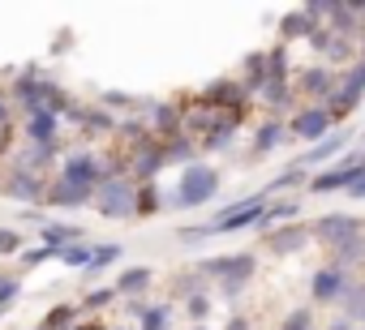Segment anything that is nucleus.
I'll use <instances>...</instances> for the list:
<instances>
[{
    "instance_id": "36",
    "label": "nucleus",
    "mask_w": 365,
    "mask_h": 330,
    "mask_svg": "<svg viewBox=\"0 0 365 330\" xmlns=\"http://www.w3.org/2000/svg\"><path fill=\"white\" fill-rule=\"evenodd\" d=\"M48 257H52V249H31V253H26V262H31V266H39V262H48Z\"/></svg>"
},
{
    "instance_id": "8",
    "label": "nucleus",
    "mask_w": 365,
    "mask_h": 330,
    "mask_svg": "<svg viewBox=\"0 0 365 330\" xmlns=\"http://www.w3.org/2000/svg\"><path fill=\"white\" fill-rule=\"evenodd\" d=\"M352 150V133L348 129H335V133H327L318 146H309L301 159H297V168H314V163H327V159H344Z\"/></svg>"
},
{
    "instance_id": "43",
    "label": "nucleus",
    "mask_w": 365,
    "mask_h": 330,
    "mask_svg": "<svg viewBox=\"0 0 365 330\" xmlns=\"http://www.w3.org/2000/svg\"><path fill=\"white\" fill-rule=\"evenodd\" d=\"M198 330H202V326H198Z\"/></svg>"
},
{
    "instance_id": "34",
    "label": "nucleus",
    "mask_w": 365,
    "mask_h": 330,
    "mask_svg": "<svg viewBox=\"0 0 365 330\" xmlns=\"http://www.w3.org/2000/svg\"><path fill=\"white\" fill-rule=\"evenodd\" d=\"M284 330H314V317H309V309H297V313L284 321Z\"/></svg>"
},
{
    "instance_id": "23",
    "label": "nucleus",
    "mask_w": 365,
    "mask_h": 330,
    "mask_svg": "<svg viewBox=\"0 0 365 330\" xmlns=\"http://www.w3.org/2000/svg\"><path fill=\"white\" fill-rule=\"evenodd\" d=\"M258 95H262L267 107H284V103H288V78H271Z\"/></svg>"
},
{
    "instance_id": "25",
    "label": "nucleus",
    "mask_w": 365,
    "mask_h": 330,
    "mask_svg": "<svg viewBox=\"0 0 365 330\" xmlns=\"http://www.w3.org/2000/svg\"><path fill=\"white\" fill-rule=\"evenodd\" d=\"M314 176H309V168H297V163H292V172H279L275 181H271V193L275 189H297V185H309Z\"/></svg>"
},
{
    "instance_id": "3",
    "label": "nucleus",
    "mask_w": 365,
    "mask_h": 330,
    "mask_svg": "<svg viewBox=\"0 0 365 330\" xmlns=\"http://www.w3.org/2000/svg\"><path fill=\"white\" fill-rule=\"evenodd\" d=\"M254 270H258L254 253H228V257H211V262L202 266V275H207V279H215L224 296H237V292L254 279Z\"/></svg>"
},
{
    "instance_id": "21",
    "label": "nucleus",
    "mask_w": 365,
    "mask_h": 330,
    "mask_svg": "<svg viewBox=\"0 0 365 330\" xmlns=\"http://www.w3.org/2000/svg\"><path fill=\"white\" fill-rule=\"evenodd\" d=\"M331 257H335L331 266H339V270H348L352 262H361V257H365V236H352V240H344V245H335V249H331Z\"/></svg>"
},
{
    "instance_id": "41",
    "label": "nucleus",
    "mask_w": 365,
    "mask_h": 330,
    "mask_svg": "<svg viewBox=\"0 0 365 330\" xmlns=\"http://www.w3.org/2000/svg\"><path fill=\"white\" fill-rule=\"evenodd\" d=\"M361 60H365V48H361Z\"/></svg>"
},
{
    "instance_id": "32",
    "label": "nucleus",
    "mask_w": 365,
    "mask_h": 330,
    "mask_svg": "<svg viewBox=\"0 0 365 330\" xmlns=\"http://www.w3.org/2000/svg\"><path fill=\"white\" fill-rule=\"evenodd\" d=\"M112 296H116V287H99V292H91V296H86V309H91V313H99V309H108V300H112Z\"/></svg>"
},
{
    "instance_id": "38",
    "label": "nucleus",
    "mask_w": 365,
    "mask_h": 330,
    "mask_svg": "<svg viewBox=\"0 0 365 330\" xmlns=\"http://www.w3.org/2000/svg\"><path fill=\"white\" fill-rule=\"evenodd\" d=\"M228 330H250V321H245V317H232V321H228Z\"/></svg>"
},
{
    "instance_id": "20",
    "label": "nucleus",
    "mask_w": 365,
    "mask_h": 330,
    "mask_svg": "<svg viewBox=\"0 0 365 330\" xmlns=\"http://www.w3.org/2000/svg\"><path fill=\"white\" fill-rule=\"evenodd\" d=\"M279 26H284V31H279L284 39H305V35L314 39V31H322L318 22H309V18H305V9H297V14H288V18H284Z\"/></svg>"
},
{
    "instance_id": "10",
    "label": "nucleus",
    "mask_w": 365,
    "mask_h": 330,
    "mask_svg": "<svg viewBox=\"0 0 365 330\" xmlns=\"http://www.w3.org/2000/svg\"><path fill=\"white\" fill-rule=\"evenodd\" d=\"M348 270H339V266H322L318 275H314V283H309V292H314V304H335L344 292H348Z\"/></svg>"
},
{
    "instance_id": "18",
    "label": "nucleus",
    "mask_w": 365,
    "mask_h": 330,
    "mask_svg": "<svg viewBox=\"0 0 365 330\" xmlns=\"http://www.w3.org/2000/svg\"><path fill=\"white\" fill-rule=\"evenodd\" d=\"M279 142H288V124H279V120H267V124L254 133V154H267V150H275Z\"/></svg>"
},
{
    "instance_id": "27",
    "label": "nucleus",
    "mask_w": 365,
    "mask_h": 330,
    "mask_svg": "<svg viewBox=\"0 0 365 330\" xmlns=\"http://www.w3.org/2000/svg\"><path fill=\"white\" fill-rule=\"evenodd\" d=\"M18 292H22V279H18V275H0V313L14 304Z\"/></svg>"
},
{
    "instance_id": "16",
    "label": "nucleus",
    "mask_w": 365,
    "mask_h": 330,
    "mask_svg": "<svg viewBox=\"0 0 365 330\" xmlns=\"http://www.w3.org/2000/svg\"><path fill=\"white\" fill-rule=\"evenodd\" d=\"M150 283H155V270H150V266H129L112 287H116V296H138V292H146Z\"/></svg>"
},
{
    "instance_id": "28",
    "label": "nucleus",
    "mask_w": 365,
    "mask_h": 330,
    "mask_svg": "<svg viewBox=\"0 0 365 330\" xmlns=\"http://www.w3.org/2000/svg\"><path fill=\"white\" fill-rule=\"evenodd\" d=\"M22 253V232L18 228H0V257H14Z\"/></svg>"
},
{
    "instance_id": "14",
    "label": "nucleus",
    "mask_w": 365,
    "mask_h": 330,
    "mask_svg": "<svg viewBox=\"0 0 365 330\" xmlns=\"http://www.w3.org/2000/svg\"><path fill=\"white\" fill-rule=\"evenodd\" d=\"M56 133H61V116L56 112H35L26 116V137L35 146H56Z\"/></svg>"
},
{
    "instance_id": "40",
    "label": "nucleus",
    "mask_w": 365,
    "mask_h": 330,
    "mask_svg": "<svg viewBox=\"0 0 365 330\" xmlns=\"http://www.w3.org/2000/svg\"><path fill=\"white\" fill-rule=\"evenodd\" d=\"M331 330H356V326H352V321H348V317H339V321H335V326H331Z\"/></svg>"
},
{
    "instance_id": "33",
    "label": "nucleus",
    "mask_w": 365,
    "mask_h": 330,
    "mask_svg": "<svg viewBox=\"0 0 365 330\" xmlns=\"http://www.w3.org/2000/svg\"><path fill=\"white\" fill-rule=\"evenodd\" d=\"M185 313H190L194 321H202V317L211 313V300H207V296H190V300H185Z\"/></svg>"
},
{
    "instance_id": "17",
    "label": "nucleus",
    "mask_w": 365,
    "mask_h": 330,
    "mask_svg": "<svg viewBox=\"0 0 365 330\" xmlns=\"http://www.w3.org/2000/svg\"><path fill=\"white\" fill-rule=\"evenodd\" d=\"M305 240H309L305 228H279V232L267 236V249L271 253H297V249H305Z\"/></svg>"
},
{
    "instance_id": "15",
    "label": "nucleus",
    "mask_w": 365,
    "mask_h": 330,
    "mask_svg": "<svg viewBox=\"0 0 365 330\" xmlns=\"http://www.w3.org/2000/svg\"><path fill=\"white\" fill-rule=\"evenodd\" d=\"M43 249H52V253H65L69 245H78V240H86V232L82 228H73V223H43Z\"/></svg>"
},
{
    "instance_id": "22",
    "label": "nucleus",
    "mask_w": 365,
    "mask_h": 330,
    "mask_svg": "<svg viewBox=\"0 0 365 330\" xmlns=\"http://www.w3.org/2000/svg\"><path fill=\"white\" fill-rule=\"evenodd\" d=\"M297 215H301V202H297V198L271 202V206H267V219H262V228H267V223H284V219H297Z\"/></svg>"
},
{
    "instance_id": "37",
    "label": "nucleus",
    "mask_w": 365,
    "mask_h": 330,
    "mask_svg": "<svg viewBox=\"0 0 365 330\" xmlns=\"http://www.w3.org/2000/svg\"><path fill=\"white\" fill-rule=\"evenodd\" d=\"M348 193H352V198H356V202H365V172H361V181H356V185H352V189H348Z\"/></svg>"
},
{
    "instance_id": "26",
    "label": "nucleus",
    "mask_w": 365,
    "mask_h": 330,
    "mask_svg": "<svg viewBox=\"0 0 365 330\" xmlns=\"http://www.w3.org/2000/svg\"><path fill=\"white\" fill-rule=\"evenodd\" d=\"M91 253H95V249H91L86 240H78V245H69V249L61 253V262H65V266H91Z\"/></svg>"
},
{
    "instance_id": "7",
    "label": "nucleus",
    "mask_w": 365,
    "mask_h": 330,
    "mask_svg": "<svg viewBox=\"0 0 365 330\" xmlns=\"http://www.w3.org/2000/svg\"><path fill=\"white\" fill-rule=\"evenodd\" d=\"M309 232H314L318 240H327V249H335V245L361 236V219H356V215H322Z\"/></svg>"
},
{
    "instance_id": "30",
    "label": "nucleus",
    "mask_w": 365,
    "mask_h": 330,
    "mask_svg": "<svg viewBox=\"0 0 365 330\" xmlns=\"http://www.w3.org/2000/svg\"><path fill=\"white\" fill-rule=\"evenodd\" d=\"M190 154H194V142H190V137H180V133H176L172 146L163 150V159H190Z\"/></svg>"
},
{
    "instance_id": "39",
    "label": "nucleus",
    "mask_w": 365,
    "mask_h": 330,
    "mask_svg": "<svg viewBox=\"0 0 365 330\" xmlns=\"http://www.w3.org/2000/svg\"><path fill=\"white\" fill-rule=\"evenodd\" d=\"M9 120V103H5V95H0V124Z\"/></svg>"
},
{
    "instance_id": "2",
    "label": "nucleus",
    "mask_w": 365,
    "mask_h": 330,
    "mask_svg": "<svg viewBox=\"0 0 365 330\" xmlns=\"http://www.w3.org/2000/svg\"><path fill=\"white\" fill-rule=\"evenodd\" d=\"M95 211L103 219H133L138 215V189H133V181L103 176L99 189H95Z\"/></svg>"
},
{
    "instance_id": "31",
    "label": "nucleus",
    "mask_w": 365,
    "mask_h": 330,
    "mask_svg": "<svg viewBox=\"0 0 365 330\" xmlns=\"http://www.w3.org/2000/svg\"><path fill=\"white\" fill-rule=\"evenodd\" d=\"M150 211H159V189H138V215H150Z\"/></svg>"
},
{
    "instance_id": "11",
    "label": "nucleus",
    "mask_w": 365,
    "mask_h": 330,
    "mask_svg": "<svg viewBox=\"0 0 365 330\" xmlns=\"http://www.w3.org/2000/svg\"><path fill=\"white\" fill-rule=\"evenodd\" d=\"M43 206H61V211H78V206H95V189L69 185V181H52Z\"/></svg>"
},
{
    "instance_id": "29",
    "label": "nucleus",
    "mask_w": 365,
    "mask_h": 330,
    "mask_svg": "<svg viewBox=\"0 0 365 330\" xmlns=\"http://www.w3.org/2000/svg\"><path fill=\"white\" fill-rule=\"evenodd\" d=\"M142 330H168V309H163V304L142 309Z\"/></svg>"
},
{
    "instance_id": "12",
    "label": "nucleus",
    "mask_w": 365,
    "mask_h": 330,
    "mask_svg": "<svg viewBox=\"0 0 365 330\" xmlns=\"http://www.w3.org/2000/svg\"><path fill=\"white\" fill-rule=\"evenodd\" d=\"M335 86H339V78H335L331 65H309V69L297 78V90L309 95V99H327V95H335Z\"/></svg>"
},
{
    "instance_id": "13",
    "label": "nucleus",
    "mask_w": 365,
    "mask_h": 330,
    "mask_svg": "<svg viewBox=\"0 0 365 330\" xmlns=\"http://www.w3.org/2000/svg\"><path fill=\"white\" fill-rule=\"evenodd\" d=\"M5 193H9V198H22V202H43V198H48V185H43L35 172L14 168V176H9V185H5Z\"/></svg>"
},
{
    "instance_id": "42",
    "label": "nucleus",
    "mask_w": 365,
    "mask_h": 330,
    "mask_svg": "<svg viewBox=\"0 0 365 330\" xmlns=\"http://www.w3.org/2000/svg\"><path fill=\"white\" fill-rule=\"evenodd\" d=\"M0 142H5V137H0Z\"/></svg>"
},
{
    "instance_id": "5",
    "label": "nucleus",
    "mask_w": 365,
    "mask_h": 330,
    "mask_svg": "<svg viewBox=\"0 0 365 330\" xmlns=\"http://www.w3.org/2000/svg\"><path fill=\"white\" fill-rule=\"evenodd\" d=\"M327 133H335V116H331V107H301V112H292V120H288V137H301V142H322Z\"/></svg>"
},
{
    "instance_id": "4",
    "label": "nucleus",
    "mask_w": 365,
    "mask_h": 330,
    "mask_svg": "<svg viewBox=\"0 0 365 330\" xmlns=\"http://www.w3.org/2000/svg\"><path fill=\"white\" fill-rule=\"evenodd\" d=\"M267 206H271V198H267V193H250V198H241L237 206L220 211L207 228H211V236H215V232H245V228H262Z\"/></svg>"
},
{
    "instance_id": "9",
    "label": "nucleus",
    "mask_w": 365,
    "mask_h": 330,
    "mask_svg": "<svg viewBox=\"0 0 365 330\" xmlns=\"http://www.w3.org/2000/svg\"><path fill=\"white\" fill-rule=\"evenodd\" d=\"M361 95H365V60L339 78V86H335V95H331V99H335V103H331V116H348Z\"/></svg>"
},
{
    "instance_id": "24",
    "label": "nucleus",
    "mask_w": 365,
    "mask_h": 330,
    "mask_svg": "<svg viewBox=\"0 0 365 330\" xmlns=\"http://www.w3.org/2000/svg\"><path fill=\"white\" fill-rule=\"evenodd\" d=\"M116 257H120V245H99V249L91 253V266H86V279H95V275H99L103 266H112Z\"/></svg>"
},
{
    "instance_id": "1",
    "label": "nucleus",
    "mask_w": 365,
    "mask_h": 330,
    "mask_svg": "<svg viewBox=\"0 0 365 330\" xmlns=\"http://www.w3.org/2000/svg\"><path fill=\"white\" fill-rule=\"evenodd\" d=\"M224 176L211 168V163H190L185 172H180V185H176V206L180 211H198L207 202H215Z\"/></svg>"
},
{
    "instance_id": "6",
    "label": "nucleus",
    "mask_w": 365,
    "mask_h": 330,
    "mask_svg": "<svg viewBox=\"0 0 365 330\" xmlns=\"http://www.w3.org/2000/svg\"><path fill=\"white\" fill-rule=\"evenodd\" d=\"M108 176V168L91 154V150H78V154H69L65 159V168H61V176L56 181H69V185H82V189H99V181Z\"/></svg>"
},
{
    "instance_id": "19",
    "label": "nucleus",
    "mask_w": 365,
    "mask_h": 330,
    "mask_svg": "<svg viewBox=\"0 0 365 330\" xmlns=\"http://www.w3.org/2000/svg\"><path fill=\"white\" fill-rule=\"evenodd\" d=\"M163 150H155V146H146V150H138V159H133V176L138 181H150V176H159V168H163Z\"/></svg>"
},
{
    "instance_id": "35",
    "label": "nucleus",
    "mask_w": 365,
    "mask_h": 330,
    "mask_svg": "<svg viewBox=\"0 0 365 330\" xmlns=\"http://www.w3.org/2000/svg\"><path fill=\"white\" fill-rule=\"evenodd\" d=\"M69 321H73V309H56V313H48L43 326H48V330H61V326H69Z\"/></svg>"
}]
</instances>
